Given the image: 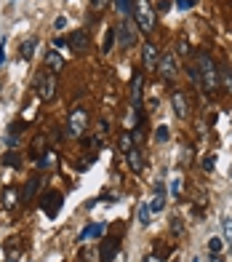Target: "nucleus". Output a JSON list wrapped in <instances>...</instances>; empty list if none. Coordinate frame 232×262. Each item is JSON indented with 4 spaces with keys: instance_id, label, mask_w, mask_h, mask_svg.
I'll use <instances>...</instances> for the list:
<instances>
[{
    "instance_id": "1",
    "label": "nucleus",
    "mask_w": 232,
    "mask_h": 262,
    "mask_svg": "<svg viewBox=\"0 0 232 262\" xmlns=\"http://www.w3.org/2000/svg\"><path fill=\"white\" fill-rule=\"evenodd\" d=\"M195 67H197V75H200V86L203 91L213 94L219 88V67L213 62V56L208 51H197L195 54Z\"/></svg>"
},
{
    "instance_id": "2",
    "label": "nucleus",
    "mask_w": 232,
    "mask_h": 262,
    "mask_svg": "<svg viewBox=\"0 0 232 262\" xmlns=\"http://www.w3.org/2000/svg\"><path fill=\"white\" fill-rule=\"evenodd\" d=\"M131 19L141 32H152V27H155V11H152L150 0H136V3H134Z\"/></svg>"
},
{
    "instance_id": "3",
    "label": "nucleus",
    "mask_w": 232,
    "mask_h": 262,
    "mask_svg": "<svg viewBox=\"0 0 232 262\" xmlns=\"http://www.w3.org/2000/svg\"><path fill=\"white\" fill-rule=\"evenodd\" d=\"M86 126H88V110L86 107H75V110L70 112V118H67V136L80 139V136L86 134Z\"/></svg>"
},
{
    "instance_id": "4",
    "label": "nucleus",
    "mask_w": 232,
    "mask_h": 262,
    "mask_svg": "<svg viewBox=\"0 0 232 262\" xmlns=\"http://www.w3.org/2000/svg\"><path fill=\"white\" fill-rule=\"evenodd\" d=\"M35 88H38V96H40L43 102H54L56 99V75L54 72H40Z\"/></svg>"
},
{
    "instance_id": "5",
    "label": "nucleus",
    "mask_w": 232,
    "mask_h": 262,
    "mask_svg": "<svg viewBox=\"0 0 232 262\" xmlns=\"http://www.w3.org/2000/svg\"><path fill=\"white\" fill-rule=\"evenodd\" d=\"M117 30V43H120V48H131V45H136V30L139 27L131 22H123L120 27H115Z\"/></svg>"
},
{
    "instance_id": "6",
    "label": "nucleus",
    "mask_w": 232,
    "mask_h": 262,
    "mask_svg": "<svg viewBox=\"0 0 232 262\" xmlns=\"http://www.w3.org/2000/svg\"><path fill=\"white\" fill-rule=\"evenodd\" d=\"M157 72H160L166 81H174L179 72L176 67V56H174V51H166V54H160V62H157Z\"/></svg>"
},
{
    "instance_id": "7",
    "label": "nucleus",
    "mask_w": 232,
    "mask_h": 262,
    "mask_svg": "<svg viewBox=\"0 0 232 262\" xmlns=\"http://www.w3.org/2000/svg\"><path fill=\"white\" fill-rule=\"evenodd\" d=\"M64 206V196H61L59 190H48L46 196H43V209H46V214L51 219L59 214V209Z\"/></svg>"
},
{
    "instance_id": "8",
    "label": "nucleus",
    "mask_w": 232,
    "mask_h": 262,
    "mask_svg": "<svg viewBox=\"0 0 232 262\" xmlns=\"http://www.w3.org/2000/svg\"><path fill=\"white\" fill-rule=\"evenodd\" d=\"M117 249H120V241H117V238H104V243L99 246V262H115Z\"/></svg>"
},
{
    "instance_id": "9",
    "label": "nucleus",
    "mask_w": 232,
    "mask_h": 262,
    "mask_svg": "<svg viewBox=\"0 0 232 262\" xmlns=\"http://www.w3.org/2000/svg\"><path fill=\"white\" fill-rule=\"evenodd\" d=\"M141 62H144L147 70H157V62H160V51L155 43H144L141 45Z\"/></svg>"
},
{
    "instance_id": "10",
    "label": "nucleus",
    "mask_w": 232,
    "mask_h": 262,
    "mask_svg": "<svg viewBox=\"0 0 232 262\" xmlns=\"http://www.w3.org/2000/svg\"><path fill=\"white\" fill-rule=\"evenodd\" d=\"M67 45H70L75 54H83L86 51V45H88V32L86 30H75L70 35V41H67Z\"/></svg>"
},
{
    "instance_id": "11",
    "label": "nucleus",
    "mask_w": 232,
    "mask_h": 262,
    "mask_svg": "<svg viewBox=\"0 0 232 262\" xmlns=\"http://www.w3.org/2000/svg\"><path fill=\"white\" fill-rule=\"evenodd\" d=\"M38 187H40V174H32V176H30V182L24 185V190H21V201L30 203L32 198L38 196Z\"/></svg>"
},
{
    "instance_id": "12",
    "label": "nucleus",
    "mask_w": 232,
    "mask_h": 262,
    "mask_svg": "<svg viewBox=\"0 0 232 262\" xmlns=\"http://www.w3.org/2000/svg\"><path fill=\"white\" fill-rule=\"evenodd\" d=\"M46 67H48V72H54V75L64 70V59H61L59 51H48L46 54Z\"/></svg>"
},
{
    "instance_id": "13",
    "label": "nucleus",
    "mask_w": 232,
    "mask_h": 262,
    "mask_svg": "<svg viewBox=\"0 0 232 262\" xmlns=\"http://www.w3.org/2000/svg\"><path fill=\"white\" fill-rule=\"evenodd\" d=\"M126 158H128V163H131V169H134L136 174L144 172V155H141L139 147H131V150L126 153Z\"/></svg>"
},
{
    "instance_id": "14",
    "label": "nucleus",
    "mask_w": 232,
    "mask_h": 262,
    "mask_svg": "<svg viewBox=\"0 0 232 262\" xmlns=\"http://www.w3.org/2000/svg\"><path fill=\"white\" fill-rule=\"evenodd\" d=\"M101 233H104V225H101V222H94V225H86V227H83L77 241H91V238H99Z\"/></svg>"
},
{
    "instance_id": "15",
    "label": "nucleus",
    "mask_w": 232,
    "mask_h": 262,
    "mask_svg": "<svg viewBox=\"0 0 232 262\" xmlns=\"http://www.w3.org/2000/svg\"><path fill=\"white\" fill-rule=\"evenodd\" d=\"M141 88H144V78L134 75V81H131V105L134 107L141 105Z\"/></svg>"
},
{
    "instance_id": "16",
    "label": "nucleus",
    "mask_w": 232,
    "mask_h": 262,
    "mask_svg": "<svg viewBox=\"0 0 232 262\" xmlns=\"http://www.w3.org/2000/svg\"><path fill=\"white\" fill-rule=\"evenodd\" d=\"M35 48H38V41H35V38H30V41H24V43L19 45V56L24 62H30L32 56H35Z\"/></svg>"
},
{
    "instance_id": "17",
    "label": "nucleus",
    "mask_w": 232,
    "mask_h": 262,
    "mask_svg": "<svg viewBox=\"0 0 232 262\" xmlns=\"http://www.w3.org/2000/svg\"><path fill=\"white\" fill-rule=\"evenodd\" d=\"M187 110H190V107H187V96L182 91H176V94H174V112H176L179 118H187Z\"/></svg>"
},
{
    "instance_id": "18",
    "label": "nucleus",
    "mask_w": 232,
    "mask_h": 262,
    "mask_svg": "<svg viewBox=\"0 0 232 262\" xmlns=\"http://www.w3.org/2000/svg\"><path fill=\"white\" fill-rule=\"evenodd\" d=\"M3 142L11 147V150H14L16 145H19V123H11L8 131H5V136H3Z\"/></svg>"
},
{
    "instance_id": "19",
    "label": "nucleus",
    "mask_w": 232,
    "mask_h": 262,
    "mask_svg": "<svg viewBox=\"0 0 232 262\" xmlns=\"http://www.w3.org/2000/svg\"><path fill=\"white\" fill-rule=\"evenodd\" d=\"M139 225L141 227H150V222H152V209H150V203H139Z\"/></svg>"
},
{
    "instance_id": "20",
    "label": "nucleus",
    "mask_w": 232,
    "mask_h": 262,
    "mask_svg": "<svg viewBox=\"0 0 232 262\" xmlns=\"http://www.w3.org/2000/svg\"><path fill=\"white\" fill-rule=\"evenodd\" d=\"M16 201H19V193H16L14 187H5V190H3V206L5 209H14Z\"/></svg>"
},
{
    "instance_id": "21",
    "label": "nucleus",
    "mask_w": 232,
    "mask_h": 262,
    "mask_svg": "<svg viewBox=\"0 0 232 262\" xmlns=\"http://www.w3.org/2000/svg\"><path fill=\"white\" fill-rule=\"evenodd\" d=\"M150 209H152V214L163 212V209H166V193H163V190H157V193H155V198L150 201Z\"/></svg>"
},
{
    "instance_id": "22",
    "label": "nucleus",
    "mask_w": 232,
    "mask_h": 262,
    "mask_svg": "<svg viewBox=\"0 0 232 262\" xmlns=\"http://www.w3.org/2000/svg\"><path fill=\"white\" fill-rule=\"evenodd\" d=\"M115 38H117V30H115V27H112V30H107L104 41H101V51H104V54H110V51L115 48Z\"/></svg>"
},
{
    "instance_id": "23",
    "label": "nucleus",
    "mask_w": 232,
    "mask_h": 262,
    "mask_svg": "<svg viewBox=\"0 0 232 262\" xmlns=\"http://www.w3.org/2000/svg\"><path fill=\"white\" fill-rule=\"evenodd\" d=\"M117 147H120V153L126 155L128 150L134 147V139H131V131H123L120 136H117Z\"/></svg>"
},
{
    "instance_id": "24",
    "label": "nucleus",
    "mask_w": 232,
    "mask_h": 262,
    "mask_svg": "<svg viewBox=\"0 0 232 262\" xmlns=\"http://www.w3.org/2000/svg\"><path fill=\"white\" fill-rule=\"evenodd\" d=\"M3 163H5V166H11V169H19L21 166V155L11 150V153H5V155H3Z\"/></svg>"
},
{
    "instance_id": "25",
    "label": "nucleus",
    "mask_w": 232,
    "mask_h": 262,
    "mask_svg": "<svg viewBox=\"0 0 232 262\" xmlns=\"http://www.w3.org/2000/svg\"><path fill=\"white\" fill-rule=\"evenodd\" d=\"M222 227H224V238H222V241L232 243V217H230V214H224V217H222Z\"/></svg>"
},
{
    "instance_id": "26",
    "label": "nucleus",
    "mask_w": 232,
    "mask_h": 262,
    "mask_svg": "<svg viewBox=\"0 0 232 262\" xmlns=\"http://www.w3.org/2000/svg\"><path fill=\"white\" fill-rule=\"evenodd\" d=\"M222 249H224V241H222L219 236H211V238H208V252H211V254H219Z\"/></svg>"
},
{
    "instance_id": "27",
    "label": "nucleus",
    "mask_w": 232,
    "mask_h": 262,
    "mask_svg": "<svg viewBox=\"0 0 232 262\" xmlns=\"http://www.w3.org/2000/svg\"><path fill=\"white\" fill-rule=\"evenodd\" d=\"M171 198H182V176L179 174L171 176Z\"/></svg>"
},
{
    "instance_id": "28",
    "label": "nucleus",
    "mask_w": 232,
    "mask_h": 262,
    "mask_svg": "<svg viewBox=\"0 0 232 262\" xmlns=\"http://www.w3.org/2000/svg\"><path fill=\"white\" fill-rule=\"evenodd\" d=\"M155 139L157 142H168V139H171V131H168V126H157L155 129Z\"/></svg>"
},
{
    "instance_id": "29",
    "label": "nucleus",
    "mask_w": 232,
    "mask_h": 262,
    "mask_svg": "<svg viewBox=\"0 0 232 262\" xmlns=\"http://www.w3.org/2000/svg\"><path fill=\"white\" fill-rule=\"evenodd\" d=\"M115 8L120 11L123 16H128V14H131V8H134V3H128V0H115Z\"/></svg>"
},
{
    "instance_id": "30",
    "label": "nucleus",
    "mask_w": 232,
    "mask_h": 262,
    "mask_svg": "<svg viewBox=\"0 0 232 262\" xmlns=\"http://www.w3.org/2000/svg\"><path fill=\"white\" fill-rule=\"evenodd\" d=\"M40 147H46V139L35 136V142H32V158H40Z\"/></svg>"
},
{
    "instance_id": "31",
    "label": "nucleus",
    "mask_w": 232,
    "mask_h": 262,
    "mask_svg": "<svg viewBox=\"0 0 232 262\" xmlns=\"http://www.w3.org/2000/svg\"><path fill=\"white\" fill-rule=\"evenodd\" d=\"M101 201H107V203H115V201H120V198H117L115 193H104V196H99V198H96V203H101Z\"/></svg>"
},
{
    "instance_id": "32",
    "label": "nucleus",
    "mask_w": 232,
    "mask_h": 262,
    "mask_svg": "<svg viewBox=\"0 0 232 262\" xmlns=\"http://www.w3.org/2000/svg\"><path fill=\"white\" fill-rule=\"evenodd\" d=\"M195 3H197V0H176V8L179 11H190Z\"/></svg>"
},
{
    "instance_id": "33",
    "label": "nucleus",
    "mask_w": 232,
    "mask_h": 262,
    "mask_svg": "<svg viewBox=\"0 0 232 262\" xmlns=\"http://www.w3.org/2000/svg\"><path fill=\"white\" fill-rule=\"evenodd\" d=\"M213 166H216V158H213V155L203 158V169H206V172H213Z\"/></svg>"
},
{
    "instance_id": "34",
    "label": "nucleus",
    "mask_w": 232,
    "mask_h": 262,
    "mask_svg": "<svg viewBox=\"0 0 232 262\" xmlns=\"http://www.w3.org/2000/svg\"><path fill=\"white\" fill-rule=\"evenodd\" d=\"M219 83H224V86H227V88L232 91V75H230V72H227V70H224V72H222V75H219Z\"/></svg>"
},
{
    "instance_id": "35",
    "label": "nucleus",
    "mask_w": 232,
    "mask_h": 262,
    "mask_svg": "<svg viewBox=\"0 0 232 262\" xmlns=\"http://www.w3.org/2000/svg\"><path fill=\"white\" fill-rule=\"evenodd\" d=\"M67 27V16H56V22H54V30L56 32H61Z\"/></svg>"
},
{
    "instance_id": "36",
    "label": "nucleus",
    "mask_w": 232,
    "mask_h": 262,
    "mask_svg": "<svg viewBox=\"0 0 232 262\" xmlns=\"http://www.w3.org/2000/svg\"><path fill=\"white\" fill-rule=\"evenodd\" d=\"M107 131H110V123H104V121H99V126H96V136H99V139H101V136H104V134H107Z\"/></svg>"
},
{
    "instance_id": "37",
    "label": "nucleus",
    "mask_w": 232,
    "mask_h": 262,
    "mask_svg": "<svg viewBox=\"0 0 232 262\" xmlns=\"http://www.w3.org/2000/svg\"><path fill=\"white\" fill-rule=\"evenodd\" d=\"M171 227H174V236H182V219H179V217L171 219Z\"/></svg>"
},
{
    "instance_id": "38",
    "label": "nucleus",
    "mask_w": 232,
    "mask_h": 262,
    "mask_svg": "<svg viewBox=\"0 0 232 262\" xmlns=\"http://www.w3.org/2000/svg\"><path fill=\"white\" fill-rule=\"evenodd\" d=\"M176 51H179V54H190V45H187V38H182V41H179V45H176Z\"/></svg>"
},
{
    "instance_id": "39",
    "label": "nucleus",
    "mask_w": 232,
    "mask_h": 262,
    "mask_svg": "<svg viewBox=\"0 0 232 262\" xmlns=\"http://www.w3.org/2000/svg\"><path fill=\"white\" fill-rule=\"evenodd\" d=\"M107 3H110V0H91V8L101 11V8H107Z\"/></svg>"
},
{
    "instance_id": "40",
    "label": "nucleus",
    "mask_w": 232,
    "mask_h": 262,
    "mask_svg": "<svg viewBox=\"0 0 232 262\" xmlns=\"http://www.w3.org/2000/svg\"><path fill=\"white\" fill-rule=\"evenodd\" d=\"M5 65V38H0V67Z\"/></svg>"
},
{
    "instance_id": "41",
    "label": "nucleus",
    "mask_w": 232,
    "mask_h": 262,
    "mask_svg": "<svg viewBox=\"0 0 232 262\" xmlns=\"http://www.w3.org/2000/svg\"><path fill=\"white\" fill-rule=\"evenodd\" d=\"M168 5H171L168 0H157V11H168Z\"/></svg>"
},
{
    "instance_id": "42",
    "label": "nucleus",
    "mask_w": 232,
    "mask_h": 262,
    "mask_svg": "<svg viewBox=\"0 0 232 262\" xmlns=\"http://www.w3.org/2000/svg\"><path fill=\"white\" fill-rule=\"evenodd\" d=\"M211 262H224V257H222V252H219V254H211Z\"/></svg>"
},
{
    "instance_id": "43",
    "label": "nucleus",
    "mask_w": 232,
    "mask_h": 262,
    "mask_svg": "<svg viewBox=\"0 0 232 262\" xmlns=\"http://www.w3.org/2000/svg\"><path fill=\"white\" fill-rule=\"evenodd\" d=\"M141 262H160V257H155V254H150V257H144Z\"/></svg>"
},
{
    "instance_id": "44",
    "label": "nucleus",
    "mask_w": 232,
    "mask_h": 262,
    "mask_svg": "<svg viewBox=\"0 0 232 262\" xmlns=\"http://www.w3.org/2000/svg\"><path fill=\"white\" fill-rule=\"evenodd\" d=\"M187 262H200V257H197V254H192V257L187 260Z\"/></svg>"
},
{
    "instance_id": "45",
    "label": "nucleus",
    "mask_w": 232,
    "mask_h": 262,
    "mask_svg": "<svg viewBox=\"0 0 232 262\" xmlns=\"http://www.w3.org/2000/svg\"><path fill=\"white\" fill-rule=\"evenodd\" d=\"M230 179H232V166H230Z\"/></svg>"
},
{
    "instance_id": "46",
    "label": "nucleus",
    "mask_w": 232,
    "mask_h": 262,
    "mask_svg": "<svg viewBox=\"0 0 232 262\" xmlns=\"http://www.w3.org/2000/svg\"><path fill=\"white\" fill-rule=\"evenodd\" d=\"M171 262H179V260H171Z\"/></svg>"
},
{
    "instance_id": "47",
    "label": "nucleus",
    "mask_w": 232,
    "mask_h": 262,
    "mask_svg": "<svg viewBox=\"0 0 232 262\" xmlns=\"http://www.w3.org/2000/svg\"><path fill=\"white\" fill-rule=\"evenodd\" d=\"M14 262H16V260H14Z\"/></svg>"
}]
</instances>
